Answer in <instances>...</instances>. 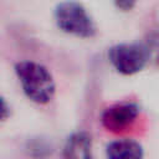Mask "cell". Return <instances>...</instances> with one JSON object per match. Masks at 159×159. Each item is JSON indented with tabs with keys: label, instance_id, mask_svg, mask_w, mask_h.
Returning <instances> with one entry per match:
<instances>
[{
	"label": "cell",
	"instance_id": "1",
	"mask_svg": "<svg viewBox=\"0 0 159 159\" xmlns=\"http://www.w3.org/2000/svg\"><path fill=\"white\" fill-rule=\"evenodd\" d=\"M15 73L25 96L37 103H48L56 91L55 80L51 72L35 61H20L15 65Z\"/></svg>",
	"mask_w": 159,
	"mask_h": 159
},
{
	"label": "cell",
	"instance_id": "2",
	"mask_svg": "<svg viewBox=\"0 0 159 159\" xmlns=\"http://www.w3.org/2000/svg\"><path fill=\"white\" fill-rule=\"evenodd\" d=\"M53 16L57 27L68 35L81 39H91L97 32L93 19L86 7L77 1L67 0L57 4Z\"/></svg>",
	"mask_w": 159,
	"mask_h": 159
},
{
	"label": "cell",
	"instance_id": "3",
	"mask_svg": "<svg viewBox=\"0 0 159 159\" xmlns=\"http://www.w3.org/2000/svg\"><path fill=\"white\" fill-rule=\"evenodd\" d=\"M108 58L117 72L130 76L144 68L148 50L139 43H118L109 48Z\"/></svg>",
	"mask_w": 159,
	"mask_h": 159
},
{
	"label": "cell",
	"instance_id": "4",
	"mask_svg": "<svg viewBox=\"0 0 159 159\" xmlns=\"http://www.w3.org/2000/svg\"><path fill=\"white\" fill-rule=\"evenodd\" d=\"M139 116V107L134 102H120L107 107L101 114L102 125L109 132H123L133 125Z\"/></svg>",
	"mask_w": 159,
	"mask_h": 159
},
{
	"label": "cell",
	"instance_id": "5",
	"mask_svg": "<svg viewBox=\"0 0 159 159\" xmlns=\"http://www.w3.org/2000/svg\"><path fill=\"white\" fill-rule=\"evenodd\" d=\"M63 157L73 159L92 158V138L87 132L72 133L63 145Z\"/></svg>",
	"mask_w": 159,
	"mask_h": 159
},
{
	"label": "cell",
	"instance_id": "6",
	"mask_svg": "<svg viewBox=\"0 0 159 159\" xmlns=\"http://www.w3.org/2000/svg\"><path fill=\"white\" fill-rule=\"evenodd\" d=\"M106 155L111 159H138L144 153L138 142L133 139H118L106 147Z\"/></svg>",
	"mask_w": 159,
	"mask_h": 159
},
{
	"label": "cell",
	"instance_id": "7",
	"mask_svg": "<svg viewBox=\"0 0 159 159\" xmlns=\"http://www.w3.org/2000/svg\"><path fill=\"white\" fill-rule=\"evenodd\" d=\"M114 5L117 9L122 10V11H130L135 4H137V0H113Z\"/></svg>",
	"mask_w": 159,
	"mask_h": 159
},
{
	"label": "cell",
	"instance_id": "8",
	"mask_svg": "<svg viewBox=\"0 0 159 159\" xmlns=\"http://www.w3.org/2000/svg\"><path fill=\"white\" fill-rule=\"evenodd\" d=\"M10 116V106L6 99L0 94V122L7 119Z\"/></svg>",
	"mask_w": 159,
	"mask_h": 159
}]
</instances>
